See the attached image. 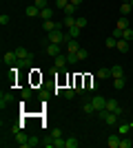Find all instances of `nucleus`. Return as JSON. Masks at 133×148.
Wrapping results in <instances>:
<instances>
[{
  "label": "nucleus",
  "mask_w": 133,
  "mask_h": 148,
  "mask_svg": "<svg viewBox=\"0 0 133 148\" xmlns=\"http://www.w3.org/2000/svg\"><path fill=\"white\" fill-rule=\"evenodd\" d=\"M98 117H100V122L107 124V126H118V124H120V115H118V113L107 111V108L98 111Z\"/></svg>",
  "instance_id": "nucleus-1"
},
{
  "label": "nucleus",
  "mask_w": 133,
  "mask_h": 148,
  "mask_svg": "<svg viewBox=\"0 0 133 148\" xmlns=\"http://www.w3.org/2000/svg\"><path fill=\"white\" fill-rule=\"evenodd\" d=\"M47 40L53 42V44H64L69 40V33H64L62 29H56V31H51V33H47Z\"/></svg>",
  "instance_id": "nucleus-2"
},
{
  "label": "nucleus",
  "mask_w": 133,
  "mask_h": 148,
  "mask_svg": "<svg viewBox=\"0 0 133 148\" xmlns=\"http://www.w3.org/2000/svg\"><path fill=\"white\" fill-rule=\"evenodd\" d=\"M104 108H107V111H111V113H118L120 117L124 115V111H122V106L118 104V99H113V97H111V99H107V106H104Z\"/></svg>",
  "instance_id": "nucleus-3"
},
{
  "label": "nucleus",
  "mask_w": 133,
  "mask_h": 148,
  "mask_svg": "<svg viewBox=\"0 0 133 148\" xmlns=\"http://www.w3.org/2000/svg\"><path fill=\"white\" fill-rule=\"evenodd\" d=\"M91 104H93V108H95V111H102V108L107 106V97H102V95H93Z\"/></svg>",
  "instance_id": "nucleus-4"
},
{
  "label": "nucleus",
  "mask_w": 133,
  "mask_h": 148,
  "mask_svg": "<svg viewBox=\"0 0 133 148\" xmlns=\"http://www.w3.org/2000/svg\"><path fill=\"white\" fill-rule=\"evenodd\" d=\"M120 139H122L120 133H111V135H109V139H107L109 148H120Z\"/></svg>",
  "instance_id": "nucleus-5"
},
{
  "label": "nucleus",
  "mask_w": 133,
  "mask_h": 148,
  "mask_svg": "<svg viewBox=\"0 0 133 148\" xmlns=\"http://www.w3.org/2000/svg\"><path fill=\"white\" fill-rule=\"evenodd\" d=\"M53 16H56V9H53V7H44V9H40V16H38V18H42V20H53Z\"/></svg>",
  "instance_id": "nucleus-6"
},
{
  "label": "nucleus",
  "mask_w": 133,
  "mask_h": 148,
  "mask_svg": "<svg viewBox=\"0 0 133 148\" xmlns=\"http://www.w3.org/2000/svg\"><path fill=\"white\" fill-rule=\"evenodd\" d=\"M16 56H18L20 62H29V60H31V53H29L25 47H18V49H16Z\"/></svg>",
  "instance_id": "nucleus-7"
},
{
  "label": "nucleus",
  "mask_w": 133,
  "mask_h": 148,
  "mask_svg": "<svg viewBox=\"0 0 133 148\" xmlns=\"http://www.w3.org/2000/svg\"><path fill=\"white\" fill-rule=\"evenodd\" d=\"M53 64H56V69H60V71H62V69H67V64H69V62H67V56H64V53L56 56V58H53Z\"/></svg>",
  "instance_id": "nucleus-8"
},
{
  "label": "nucleus",
  "mask_w": 133,
  "mask_h": 148,
  "mask_svg": "<svg viewBox=\"0 0 133 148\" xmlns=\"http://www.w3.org/2000/svg\"><path fill=\"white\" fill-rule=\"evenodd\" d=\"M95 77H98V80H109V77H111V69L109 66H100L98 71H95Z\"/></svg>",
  "instance_id": "nucleus-9"
},
{
  "label": "nucleus",
  "mask_w": 133,
  "mask_h": 148,
  "mask_svg": "<svg viewBox=\"0 0 133 148\" xmlns=\"http://www.w3.org/2000/svg\"><path fill=\"white\" fill-rule=\"evenodd\" d=\"M44 53H49L51 58H56V56H60V44L47 42V49H44Z\"/></svg>",
  "instance_id": "nucleus-10"
},
{
  "label": "nucleus",
  "mask_w": 133,
  "mask_h": 148,
  "mask_svg": "<svg viewBox=\"0 0 133 148\" xmlns=\"http://www.w3.org/2000/svg\"><path fill=\"white\" fill-rule=\"evenodd\" d=\"M16 144H18L20 148H29V137H27L25 133H16Z\"/></svg>",
  "instance_id": "nucleus-11"
},
{
  "label": "nucleus",
  "mask_w": 133,
  "mask_h": 148,
  "mask_svg": "<svg viewBox=\"0 0 133 148\" xmlns=\"http://www.w3.org/2000/svg\"><path fill=\"white\" fill-rule=\"evenodd\" d=\"M82 49V47H80V42H78V38H69V40H67V51H80Z\"/></svg>",
  "instance_id": "nucleus-12"
},
{
  "label": "nucleus",
  "mask_w": 133,
  "mask_h": 148,
  "mask_svg": "<svg viewBox=\"0 0 133 148\" xmlns=\"http://www.w3.org/2000/svg\"><path fill=\"white\" fill-rule=\"evenodd\" d=\"M25 16H27V18H38V16H40V9L36 5H29L25 9Z\"/></svg>",
  "instance_id": "nucleus-13"
},
{
  "label": "nucleus",
  "mask_w": 133,
  "mask_h": 148,
  "mask_svg": "<svg viewBox=\"0 0 133 148\" xmlns=\"http://www.w3.org/2000/svg\"><path fill=\"white\" fill-rule=\"evenodd\" d=\"M16 60H18V56H16V49H13V51H7L5 56H2V62H5V64H13Z\"/></svg>",
  "instance_id": "nucleus-14"
},
{
  "label": "nucleus",
  "mask_w": 133,
  "mask_h": 148,
  "mask_svg": "<svg viewBox=\"0 0 133 148\" xmlns=\"http://www.w3.org/2000/svg\"><path fill=\"white\" fill-rule=\"evenodd\" d=\"M11 93H5V91H2V93H0V108H2V111H5V106L7 104H11Z\"/></svg>",
  "instance_id": "nucleus-15"
},
{
  "label": "nucleus",
  "mask_w": 133,
  "mask_h": 148,
  "mask_svg": "<svg viewBox=\"0 0 133 148\" xmlns=\"http://www.w3.org/2000/svg\"><path fill=\"white\" fill-rule=\"evenodd\" d=\"M115 128H118V133H120V135H129V130L133 128V124H124V122H120L118 126H115Z\"/></svg>",
  "instance_id": "nucleus-16"
},
{
  "label": "nucleus",
  "mask_w": 133,
  "mask_h": 148,
  "mask_svg": "<svg viewBox=\"0 0 133 148\" xmlns=\"http://www.w3.org/2000/svg\"><path fill=\"white\" fill-rule=\"evenodd\" d=\"M111 77H124V69L120 64H113L111 66Z\"/></svg>",
  "instance_id": "nucleus-17"
},
{
  "label": "nucleus",
  "mask_w": 133,
  "mask_h": 148,
  "mask_svg": "<svg viewBox=\"0 0 133 148\" xmlns=\"http://www.w3.org/2000/svg\"><path fill=\"white\" fill-rule=\"evenodd\" d=\"M115 49L120 51V53H124V51L129 49V40H124V38H120V40H118V44H115Z\"/></svg>",
  "instance_id": "nucleus-18"
},
{
  "label": "nucleus",
  "mask_w": 133,
  "mask_h": 148,
  "mask_svg": "<svg viewBox=\"0 0 133 148\" xmlns=\"http://www.w3.org/2000/svg\"><path fill=\"white\" fill-rule=\"evenodd\" d=\"M124 86H127V77H113V88L120 91V88H124Z\"/></svg>",
  "instance_id": "nucleus-19"
},
{
  "label": "nucleus",
  "mask_w": 133,
  "mask_h": 148,
  "mask_svg": "<svg viewBox=\"0 0 133 148\" xmlns=\"http://www.w3.org/2000/svg\"><path fill=\"white\" fill-rule=\"evenodd\" d=\"M80 146V142H78L76 137H67V139H64V148H78Z\"/></svg>",
  "instance_id": "nucleus-20"
},
{
  "label": "nucleus",
  "mask_w": 133,
  "mask_h": 148,
  "mask_svg": "<svg viewBox=\"0 0 133 148\" xmlns=\"http://www.w3.org/2000/svg\"><path fill=\"white\" fill-rule=\"evenodd\" d=\"M82 111L87 113V115H93V113H98V111L93 108V104H91V99H87V102L82 104Z\"/></svg>",
  "instance_id": "nucleus-21"
},
{
  "label": "nucleus",
  "mask_w": 133,
  "mask_h": 148,
  "mask_svg": "<svg viewBox=\"0 0 133 148\" xmlns=\"http://www.w3.org/2000/svg\"><path fill=\"white\" fill-rule=\"evenodd\" d=\"M131 11H133L131 2H122V5H120V13H122V16H129Z\"/></svg>",
  "instance_id": "nucleus-22"
},
{
  "label": "nucleus",
  "mask_w": 133,
  "mask_h": 148,
  "mask_svg": "<svg viewBox=\"0 0 133 148\" xmlns=\"http://www.w3.org/2000/svg\"><path fill=\"white\" fill-rule=\"evenodd\" d=\"M120 148H133V139H131V137H124V135H122V139H120Z\"/></svg>",
  "instance_id": "nucleus-23"
},
{
  "label": "nucleus",
  "mask_w": 133,
  "mask_h": 148,
  "mask_svg": "<svg viewBox=\"0 0 133 148\" xmlns=\"http://www.w3.org/2000/svg\"><path fill=\"white\" fill-rule=\"evenodd\" d=\"M62 13H64V16H76V5H73V2H69V5L62 9Z\"/></svg>",
  "instance_id": "nucleus-24"
},
{
  "label": "nucleus",
  "mask_w": 133,
  "mask_h": 148,
  "mask_svg": "<svg viewBox=\"0 0 133 148\" xmlns=\"http://www.w3.org/2000/svg\"><path fill=\"white\" fill-rule=\"evenodd\" d=\"M62 22H64V27H67V29L76 27V18H73V16H64V18H62Z\"/></svg>",
  "instance_id": "nucleus-25"
},
{
  "label": "nucleus",
  "mask_w": 133,
  "mask_h": 148,
  "mask_svg": "<svg viewBox=\"0 0 133 148\" xmlns=\"http://www.w3.org/2000/svg\"><path fill=\"white\" fill-rule=\"evenodd\" d=\"M78 60H80V58H78L76 51H67V62H69V64H76Z\"/></svg>",
  "instance_id": "nucleus-26"
},
{
  "label": "nucleus",
  "mask_w": 133,
  "mask_h": 148,
  "mask_svg": "<svg viewBox=\"0 0 133 148\" xmlns=\"http://www.w3.org/2000/svg\"><path fill=\"white\" fill-rule=\"evenodd\" d=\"M76 88H64V93H62V97L64 99H73V97H76Z\"/></svg>",
  "instance_id": "nucleus-27"
},
{
  "label": "nucleus",
  "mask_w": 133,
  "mask_h": 148,
  "mask_svg": "<svg viewBox=\"0 0 133 148\" xmlns=\"http://www.w3.org/2000/svg\"><path fill=\"white\" fill-rule=\"evenodd\" d=\"M104 44H107V49H115V44H118V38L109 36L107 40H104Z\"/></svg>",
  "instance_id": "nucleus-28"
},
{
  "label": "nucleus",
  "mask_w": 133,
  "mask_h": 148,
  "mask_svg": "<svg viewBox=\"0 0 133 148\" xmlns=\"http://www.w3.org/2000/svg\"><path fill=\"white\" fill-rule=\"evenodd\" d=\"M80 31H82V29H80V27H71V29L69 31H67V33H69V38H80Z\"/></svg>",
  "instance_id": "nucleus-29"
},
{
  "label": "nucleus",
  "mask_w": 133,
  "mask_h": 148,
  "mask_svg": "<svg viewBox=\"0 0 133 148\" xmlns=\"http://www.w3.org/2000/svg\"><path fill=\"white\" fill-rule=\"evenodd\" d=\"M122 38H124V40H129V42H131V40H133V29H131V27L122 31Z\"/></svg>",
  "instance_id": "nucleus-30"
},
{
  "label": "nucleus",
  "mask_w": 133,
  "mask_h": 148,
  "mask_svg": "<svg viewBox=\"0 0 133 148\" xmlns=\"http://www.w3.org/2000/svg\"><path fill=\"white\" fill-rule=\"evenodd\" d=\"M115 27H118V29H122V31H124V29H129V20H127V18H120Z\"/></svg>",
  "instance_id": "nucleus-31"
},
{
  "label": "nucleus",
  "mask_w": 133,
  "mask_h": 148,
  "mask_svg": "<svg viewBox=\"0 0 133 148\" xmlns=\"http://www.w3.org/2000/svg\"><path fill=\"white\" fill-rule=\"evenodd\" d=\"M33 5L38 9H44V7H49V0H33Z\"/></svg>",
  "instance_id": "nucleus-32"
},
{
  "label": "nucleus",
  "mask_w": 133,
  "mask_h": 148,
  "mask_svg": "<svg viewBox=\"0 0 133 148\" xmlns=\"http://www.w3.org/2000/svg\"><path fill=\"white\" fill-rule=\"evenodd\" d=\"M40 144H42V142H40V137H36V135L29 137V146H40Z\"/></svg>",
  "instance_id": "nucleus-33"
},
{
  "label": "nucleus",
  "mask_w": 133,
  "mask_h": 148,
  "mask_svg": "<svg viewBox=\"0 0 133 148\" xmlns=\"http://www.w3.org/2000/svg\"><path fill=\"white\" fill-rule=\"evenodd\" d=\"M67 5H69V0H56V9H60V11H62Z\"/></svg>",
  "instance_id": "nucleus-34"
},
{
  "label": "nucleus",
  "mask_w": 133,
  "mask_h": 148,
  "mask_svg": "<svg viewBox=\"0 0 133 148\" xmlns=\"http://www.w3.org/2000/svg\"><path fill=\"white\" fill-rule=\"evenodd\" d=\"M89 91H98V80H89Z\"/></svg>",
  "instance_id": "nucleus-35"
},
{
  "label": "nucleus",
  "mask_w": 133,
  "mask_h": 148,
  "mask_svg": "<svg viewBox=\"0 0 133 148\" xmlns=\"http://www.w3.org/2000/svg\"><path fill=\"white\" fill-rule=\"evenodd\" d=\"M78 58H80V60H87V58H89V51L87 49H80V51H78Z\"/></svg>",
  "instance_id": "nucleus-36"
},
{
  "label": "nucleus",
  "mask_w": 133,
  "mask_h": 148,
  "mask_svg": "<svg viewBox=\"0 0 133 148\" xmlns=\"http://www.w3.org/2000/svg\"><path fill=\"white\" fill-rule=\"evenodd\" d=\"M76 25L80 27V29H84V27H87V18H76Z\"/></svg>",
  "instance_id": "nucleus-37"
},
{
  "label": "nucleus",
  "mask_w": 133,
  "mask_h": 148,
  "mask_svg": "<svg viewBox=\"0 0 133 148\" xmlns=\"http://www.w3.org/2000/svg\"><path fill=\"white\" fill-rule=\"evenodd\" d=\"M53 144H56V148H64V139H62V137H56Z\"/></svg>",
  "instance_id": "nucleus-38"
},
{
  "label": "nucleus",
  "mask_w": 133,
  "mask_h": 148,
  "mask_svg": "<svg viewBox=\"0 0 133 148\" xmlns=\"http://www.w3.org/2000/svg\"><path fill=\"white\" fill-rule=\"evenodd\" d=\"M0 25H2V27L9 25V16H7V13H2V16H0Z\"/></svg>",
  "instance_id": "nucleus-39"
},
{
  "label": "nucleus",
  "mask_w": 133,
  "mask_h": 148,
  "mask_svg": "<svg viewBox=\"0 0 133 148\" xmlns=\"http://www.w3.org/2000/svg\"><path fill=\"white\" fill-rule=\"evenodd\" d=\"M33 93H31V88H22V99H29Z\"/></svg>",
  "instance_id": "nucleus-40"
},
{
  "label": "nucleus",
  "mask_w": 133,
  "mask_h": 148,
  "mask_svg": "<svg viewBox=\"0 0 133 148\" xmlns=\"http://www.w3.org/2000/svg\"><path fill=\"white\" fill-rule=\"evenodd\" d=\"M51 137L56 139V137H62V130L60 128H51Z\"/></svg>",
  "instance_id": "nucleus-41"
},
{
  "label": "nucleus",
  "mask_w": 133,
  "mask_h": 148,
  "mask_svg": "<svg viewBox=\"0 0 133 148\" xmlns=\"http://www.w3.org/2000/svg\"><path fill=\"white\" fill-rule=\"evenodd\" d=\"M111 36H113V38H118V40H120V38H122V29H118V27H115V29H113V33H111Z\"/></svg>",
  "instance_id": "nucleus-42"
},
{
  "label": "nucleus",
  "mask_w": 133,
  "mask_h": 148,
  "mask_svg": "<svg viewBox=\"0 0 133 148\" xmlns=\"http://www.w3.org/2000/svg\"><path fill=\"white\" fill-rule=\"evenodd\" d=\"M42 146L44 148H56V144H53V139H51V142H42Z\"/></svg>",
  "instance_id": "nucleus-43"
},
{
  "label": "nucleus",
  "mask_w": 133,
  "mask_h": 148,
  "mask_svg": "<svg viewBox=\"0 0 133 148\" xmlns=\"http://www.w3.org/2000/svg\"><path fill=\"white\" fill-rule=\"evenodd\" d=\"M11 133H13V135H16V133H20V124H13V126H11Z\"/></svg>",
  "instance_id": "nucleus-44"
},
{
  "label": "nucleus",
  "mask_w": 133,
  "mask_h": 148,
  "mask_svg": "<svg viewBox=\"0 0 133 148\" xmlns=\"http://www.w3.org/2000/svg\"><path fill=\"white\" fill-rule=\"evenodd\" d=\"M69 2H73V5H76V7H80V5H82V2H84V0H69Z\"/></svg>",
  "instance_id": "nucleus-45"
},
{
  "label": "nucleus",
  "mask_w": 133,
  "mask_h": 148,
  "mask_svg": "<svg viewBox=\"0 0 133 148\" xmlns=\"http://www.w3.org/2000/svg\"><path fill=\"white\" fill-rule=\"evenodd\" d=\"M122 2H131V0H122Z\"/></svg>",
  "instance_id": "nucleus-46"
},
{
  "label": "nucleus",
  "mask_w": 133,
  "mask_h": 148,
  "mask_svg": "<svg viewBox=\"0 0 133 148\" xmlns=\"http://www.w3.org/2000/svg\"><path fill=\"white\" fill-rule=\"evenodd\" d=\"M131 7H133V0H131Z\"/></svg>",
  "instance_id": "nucleus-47"
}]
</instances>
